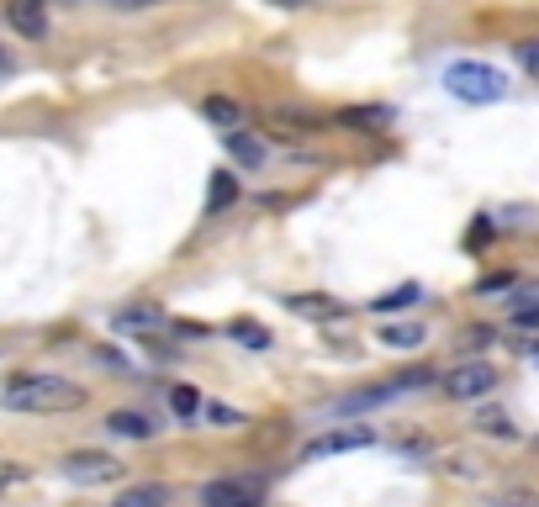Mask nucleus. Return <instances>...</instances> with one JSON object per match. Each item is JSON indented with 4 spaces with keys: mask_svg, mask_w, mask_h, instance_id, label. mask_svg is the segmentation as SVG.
Here are the masks:
<instances>
[{
    "mask_svg": "<svg viewBox=\"0 0 539 507\" xmlns=\"http://www.w3.org/2000/svg\"><path fill=\"white\" fill-rule=\"evenodd\" d=\"M0 407L43 412V418H53V412H80L85 386L64 381V375H16V381H6V391H0Z\"/></svg>",
    "mask_w": 539,
    "mask_h": 507,
    "instance_id": "obj_1",
    "label": "nucleus"
},
{
    "mask_svg": "<svg viewBox=\"0 0 539 507\" xmlns=\"http://www.w3.org/2000/svg\"><path fill=\"white\" fill-rule=\"evenodd\" d=\"M444 90L466 106H492V101L508 96V74L497 64H481V59H455L444 69Z\"/></svg>",
    "mask_w": 539,
    "mask_h": 507,
    "instance_id": "obj_2",
    "label": "nucleus"
},
{
    "mask_svg": "<svg viewBox=\"0 0 539 507\" xmlns=\"http://www.w3.org/2000/svg\"><path fill=\"white\" fill-rule=\"evenodd\" d=\"M265 476H217L201 486V507H265Z\"/></svg>",
    "mask_w": 539,
    "mask_h": 507,
    "instance_id": "obj_3",
    "label": "nucleus"
},
{
    "mask_svg": "<svg viewBox=\"0 0 539 507\" xmlns=\"http://www.w3.org/2000/svg\"><path fill=\"white\" fill-rule=\"evenodd\" d=\"M444 391H450L455 402H481V397L497 391V370L487 360H466V365H455L450 375H444Z\"/></svg>",
    "mask_w": 539,
    "mask_h": 507,
    "instance_id": "obj_4",
    "label": "nucleus"
},
{
    "mask_svg": "<svg viewBox=\"0 0 539 507\" xmlns=\"http://www.w3.org/2000/svg\"><path fill=\"white\" fill-rule=\"evenodd\" d=\"M376 444V428L370 423H344V428H328V434H318L307 449H302V460H328V455H349V449H370Z\"/></svg>",
    "mask_w": 539,
    "mask_h": 507,
    "instance_id": "obj_5",
    "label": "nucleus"
},
{
    "mask_svg": "<svg viewBox=\"0 0 539 507\" xmlns=\"http://www.w3.org/2000/svg\"><path fill=\"white\" fill-rule=\"evenodd\" d=\"M64 476L74 486H106L122 476V460L117 455H101V449H74V455L64 460Z\"/></svg>",
    "mask_w": 539,
    "mask_h": 507,
    "instance_id": "obj_6",
    "label": "nucleus"
},
{
    "mask_svg": "<svg viewBox=\"0 0 539 507\" xmlns=\"http://www.w3.org/2000/svg\"><path fill=\"white\" fill-rule=\"evenodd\" d=\"M281 307H286L291 317H307V323H339V317L349 312L339 296H323V291H286Z\"/></svg>",
    "mask_w": 539,
    "mask_h": 507,
    "instance_id": "obj_7",
    "label": "nucleus"
},
{
    "mask_svg": "<svg viewBox=\"0 0 539 507\" xmlns=\"http://www.w3.org/2000/svg\"><path fill=\"white\" fill-rule=\"evenodd\" d=\"M164 323H170V312H164L159 302H133L122 312H111V328L117 333H159Z\"/></svg>",
    "mask_w": 539,
    "mask_h": 507,
    "instance_id": "obj_8",
    "label": "nucleus"
},
{
    "mask_svg": "<svg viewBox=\"0 0 539 507\" xmlns=\"http://www.w3.org/2000/svg\"><path fill=\"white\" fill-rule=\"evenodd\" d=\"M6 22H11V32L37 43L48 32V0H6Z\"/></svg>",
    "mask_w": 539,
    "mask_h": 507,
    "instance_id": "obj_9",
    "label": "nucleus"
},
{
    "mask_svg": "<svg viewBox=\"0 0 539 507\" xmlns=\"http://www.w3.org/2000/svg\"><path fill=\"white\" fill-rule=\"evenodd\" d=\"M333 122L349 133H381V127H392V106H344Z\"/></svg>",
    "mask_w": 539,
    "mask_h": 507,
    "instance_id": "obj_10",
    "label": "nucleus"
},
{
    "mask_svg": "<svg viewBox=\"0 0 539 507\" xmlns=\"http://www.w3.org/2000/svg\"><path fill=\"white\" fill-rule=\"evenodd\" d=\"M106 434H111V439L148 444V439H159V423H148L143 412H111V418H106Z\"/></svg>",
    "mask_w": 539,
    "mask_h": 507,
    "instance_id": "obj_11",
    "label": "nucleus"
},
{
    "mask_svg": "<svg viewBox=\"0 0 539 507\" xmlns=\"http://www.w3.org/2000/svg\"><path fill=\"white\" fill-rule=\"evenodd\" d=\"M233 201H238V180H233V169H217L212 185H207V206H201V212H207V217H222V212H233Z\"/></svg>",
    "mask_w": 539,
    "mask_h": 507,
    "instance_id": "obj_12",
    "label": "nucleus"
},
{
    "mask_svg": "<svg viewBox=\"0 0 539 507\" xmlns=\"http://www.w3.org/2000/svg\"><path fill=\"white\" fill-rule=\"evenodd\" d=\"M201 117H207L212 127H222V133H238V127H244V106L228 101V96H207L201 101Z\"/></svg>",
    "mask_w": 539,
    "mask_h": 507,
    "instance_id": "obj_13",
    "label": "nucleus"
},
{
    "mask_svg": "<svg viewBox=\"0 0 539 507\" xmlns=\"http://www.w3.org/2000/svg\"><path fill=\"white\" fill-rule=\"evenodd\" d=\"M111 507H170V486H159V481L127 486V492H117V502H111Z\"/></svg>",
    "mask_w": 539,
    "mask_h": 507,
    "instance_id": "obj_14",
    "label": "nucleus"
},
{
    "mask_svg": "<svg viewBox=\"0 0 539 507\" xmlns=\"http://www.w3.org/2000/svg\"><path fill=\"white\" fill-rule=\"evenodd\" d=\"M423 302V286H418V280H407V286H392V291H386V296H376V302H370V312H402V307H418Z\"/></svg>",
    "mask_w": 539,
    "mask_h": 507,
    "instance_id": "obj_15",
    "label": "nucleus"
},
{
    "mask_svg": "<svg viewBox=\"0 0 539 507\" xmlns=\"http://www.w3.org/2000/svg\"><path fill=\"white\" fill-rule=\"evenodd\" d=\"M222 143H228V154H233L238 164H249V169L265 164V143H259L254 133H222Z\"/></svg>",
    "mask_w": 539,
    "mask_h": 507,
    "instance_id": "obj_16",
    "label": "nucleus"
},
{
    "mask_svg": "<svg viewBox=\"0 0 539 507\" xmlns=\"http://www.w3.org/2000/svg\"><path fill=\"white\" fill-rule=\"evenodd\" d=\"M228 338H238L244 349H270V328L254 323V317H238V323H228Z\"/></svg>",
    "mask_w": 539,
    "mask_h": 507,
    "instance_id": "obj_17",
    "label": "nucleus"
},
{
    "mask_svg": "<svg viewBox=\"0 0 539 507\" xmlns=\"http://www.w3.org/2000/svg\"><path fill=\"white\" fill-rule=\"evenodd\" d=\"M381 344L386 349H418L423 344V328L418 323H386L381 328Z\"/></svg>",
    "mask_w": 539,
    "mask_h": 507,
    "instance_id": "obj_18",
    "label": "nucleus"
},
{
    "mask_svg": "<svg viewBox=\"0 0 539 507\" xmlns=\"http://www.w3.org/2000/svg\"><path fill=\"white\" fill-rule=\"evenodd\" d=\"M476 434H487V439H518V428L508 423V412H476Z\"/></svg>",
    "mask_w": 539,
    "mask_h": 507,
    "instance_id": "obj_19",
    "label": "nucleus"
},
{
    "mask_svg": "<svg viewBox=\"0 0 539 507\" xmlns=\"http://www.w3.org/2000/svg\"><path fill=\"white\" fill-rule=\"evenodd\" d=\"M201 407H207V402H201V397H196L191 386H170V412H175L180 423H191V418H201Z\"/></svg>",
    "mask_w": 539,
    "mask_h": 507,
    "instance_id": "obj_20",
    "label": "nucleus"
},
{
    "mask_svg": "<svg viewBox=\"0 0 539 507\" xmlns=\"http://www.w3.org/2000/svg\"><path fill=\"white\" fill-rule=\"evenodd\" d=\"M201 412H207V418H212V428H238V423H244V418H238L233 407H217V402H207Z\"/></svg>",
    "mask_w": 539,
    "mask_h": 507,
    "instance_id": "obj_21",
    "label": "nucleus"
},
{
    "mask_svg": "<svg viewBox=\"0 0 539 507\" xmlns=\"http://www.w3.org/2000/svg\"><path fill=\"white\" fill-rule=\"evenodd\" d=\"M74 6V0H69ZM90 6H106V11H148V6H159V0H90Z\"/></svg>",
    "mask_w": 539,
    "mask_h": 507,
    "instance_id": "obj_22",
    "label": "nucleus"
},
{
    "mask_svg": "<svg viewBox=\"0 0 539 507\" xmlns=\"http://www.w3.org/2000/svg\"><path fill=\"white\" fill-rule=\"evenodd\" d=\"M518 53H524V69H529L534 80H539V37H534V43H524V48H518Z\"/></svg>",
    "mask_w": 539,
    "mask_h": 507,
    "instance_id": "obj_23",
    "label": "nucleus"
},
{
    "mask_svg": "<svg viewBox=\"0 0 539 507\" xmlns=\"http://www.w3.org/2000/svg\"><path fill=\"white\" fill-rule=\"evenodd\" d=\"M497 507H534V497H529V492H508V497L497 502Z\"/></svg>",
    "mask_w": 539,
    "mask_h": 507,
    "instance_id": "obj_24",
    "label": "nucleus"
},
{
    "mask_svg": "<svg viewBox=\"0 0 539 507\" xmlns=\"http://www.w3.org/2000/svg\"><path fill=\"white\" fill-rule=\"evenodd\" d=\"M16 476H22V471H16V465H0V492H6V486H11Z\"/></svg>",
    "mask_w": 539,
    "mask_h": 507,
    "instance_id": "obj_25",
    "label": "nucleus"
},
{
    "mask_svg": "<svg viewBox=\"0 0 539 507\" xmlns=\"http://www.w3.org/2000/svg\"><path fill=\"white\" fill-rule=\"evenodd\" d=\"M270 6H286V11H296V6H307V0H270Z\"/></svg>",
    "mask_w": 539,
    "mask_h": 507,
    "instance_id": "obj_26",
    "label": "nucleus"
},
{
    "mask_svg": "<svg viewBox=\"0 0 539 507\" xmlns=\"http://www.w3.org/2000/svg\"><path fill=\"white\" fill-rule=\"evenodd\" d=\"M0 69H6V53H0Z\"/></svg>",
    "mask_w": 539,
    "mask_h": 507,
    "instance_id": "obj_27",
    "label": "nucleus"
}]
</instances>
